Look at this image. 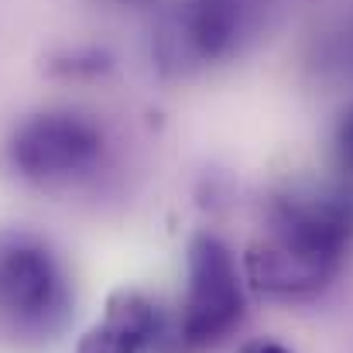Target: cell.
Returning <instances> with one entry per match:
<instances>
[{"label":"cell","instance_id":"3","mask_svg":"<svg viewBox=\"0 0 353 353\" xmlns=\"http://www.w3.org/2000/svg\"><path fill=\"white\" fill-rule=\"evenodd\" d=\"M103 154V130L83 114L45 110L21 120L3 144V165L21 182L55 185L90 172Z\"/></svg>","mask_w":353,"mask_h":353},{"label":"cell","instance_id":"1","mask_svg":"<svg viewBox=\"0 0 353 353\" xmlns=\"http://www.w3.org/2000/svg\"><path fill=\"white\" fill-rule=\"evenodd\" d=\"M353 236V203L343 196H305L278 206L271 234L243 254V278L278 299L319 292L340 268Z\"/></svg>","mask_w":353,"mask_h":353},{"label":"cell","instance_id":"5","mask_svg":"<svg viewBox=\"0 0 353 353\" xmlns=\"http://www.w3.org/2000/svg\"><path fill=\"white\" fill-rule=\"evenodd\" d=\"M154 333H158L154 302L137 288H114L103 305V319L79 336L76 353H144Z\"/></svg>","mask_w":353,"mask_h":353},{"label":"cell","instance_id":"2","mask_svg":"<svg viewBox=\"0 0 353 353\" xmlns=\"http://www.w3.org/2000/svg\"><path fill=\"white\" fill-rule=\"evenodd\" d=\"M69 302V274L45 240L24 230L0 234V330L7 336H52Z\"/></svg>","mask_w":353,"mask_h":353},{"label":"cell","instance_id":"4","mask_svg":"<svg viewBox=\"0 0 353 353\" xmlns=\"http://www.w3.org/2000/svg\"><path fill=\"white\" fill-rule=\"evenodd\" d=\"M243 319V285L234 250L216 234H196L185 257L182 340L189 347L223 343Z\"/></svg>","mask_w":353,"mask_h":353},{"label":"cell","instance_id":"8","mask_svg":"<svg viewBox=\"0 0 353 353\" xmlns=\"http://www.w3.org/2000/svg\"><path fill=\"white\" fill-rule=\"evenodd\" d=\"M240 353H292L288 347H281V343H274V340H250V343H243Z\"/></svg>","mask_w":353,"mask_h":353},{"label":"cell","instance_id":"7","mask_svg":"<svg viewBox=\"0 0 353 353\" xmlns=\"http://www.w3.org/2000/svg\"><path fill=\"white\" fill-rule=\"evenodd\" d=\"M333 154H336V165L353 175V107L350 110H343V117H340V123H336V134H333Z\"/></svg>","mask_w":353,"mask_h":353},{"label":"cell","instance_id":"6","mask_svg":"<svg viewBox=\"0 0 353 353\" xmlns=\"http://www.w3.org/2000/svg\"><path fill=\"white\" fill-rule=\"evenodd\" d=\"M52 69L62 72V76H79V72H86V76H100V72L110 69V55H107V52H97V48H86V52L65 55L62 62H52Z\"/></svg>","mask_w":353,"mask_h":353}]
</instances>
